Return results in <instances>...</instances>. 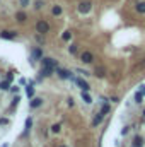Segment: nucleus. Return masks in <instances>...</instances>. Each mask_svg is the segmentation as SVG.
Instances as JSON below:
<instances>
[{
  "instance_id": "28",
  "label": "nucleus",
  "mask_w": 145,
  "mask_h": 147,
  "mask_svg": "<svg viewBox=\"0 0 145 147\" xmlns=\"http://www.w3.org/2000/svg\"><path fill=\"white\" fill-rule=\"evenodd\" d=\"M41 5H43V2H41V0H38V2H36V9H39Z\"/></svg>"
},
{
  "instance_id": "7",
  "label": "nucleus",
  "mask_w": 145,
  "mask_h": 147,
  "mask_svg": "<svg viewBox=\"0 0 145 147\" xmlns=\"http://www.w3.org/2000/svg\"><path fill=\"white\" fill-rule=\"evenodd\" d=\"M56 74H58L62 79H72V74L68 72V70H65V69H58V70H56Z\"/></svg>"
},
{
  "instance_id": "5",
  "label": "nucleus",
  "mask_w": 145,
  "mask_h": 147,
  "mask_svg": "<svg viewBox=\"0 0 145 147\" xmlns=\"http://www.w3.org/2000/svg\"><path fill=\"white\" fill-rule=\"evenodd\" d=\"M73 80H75V84H77V86H79V87H80L84 92H87V91L91 89V86H89V84H87L84 79H79V77H77V79H73Z\"/></svg>"
},
{
  "instance_id": "16",
  "label": "nucleus",
  "mask_w": 145,
  "mask_h": 147,
  "mask_svg": "<svg viewBox=\"0 0 145 147\" xmlns=\"http://www.w3.org/2000/svg\"><path fill=\"white\" fill-rule=\"evenodd\" d=\"M9 87H10V80H5V82L0 84V89H2V91H7Z\"/></svg>"
},
{
  "instance_id": "26",
  "label": "nucleus",
  "mask_w": 145,
  "mask_h": 147,
  "mask_svg": "<svg viewBox=\"0 0 145 147\" xmlns=\"http://www.w3.org/2000/svg\"><path fill=\"white\" fill-rule=\"evenodd\" d=\"M5 123H9V120H7V118H2V120H0V125H5Z\"/></svg>"
},
{
  "instance_id": "15",
  "label": "nucleus",
  "mask_w": 145,
  "mask_h": 147,
  "mask_svg": "<svg viewBox=\"0 0 145 147\" xmlns=\"http://www.w3.org/2000/svg\"><path fill=\"white\" fill-rule=\"evenodd\" d=\"M38 58H41V50L39 48H34L33 50V60H38Z\"/></svg>"
},
{
  "instance_id": "12",
  "label": "nucleus",
  "mask_w": 145,
  "mask_h": 147,
  "mask_svg": "<svg viewBox=\"0 0 145 147\" xmlns=\"http://www.w3.org/2000/svg\"><path fill=\"white\" fill-rule=\"evenodd\" d=\"M51 12H53V16H60L63 10H62V7H60V5H55V7L51 9Z\"/></svg>"
},
{
  "instance_id": "1",
  "label": "nucleus",
  "mask_w": 145,
  "mask_h": 147,
  "mask_svg": "<svg viewBox=\"0 0 145 147\" xmlns=\"http://www.w3.org/2000/svg\"><path fill=\"white\" fill-rule=\"evenodd\" d=\"M56 69V60L53 58H43V69H41V75L43 77H50Z\"/></svg>"
},
{
  "instance_id": "10",
  "label": "nucleus",
  "mask_w": 145,
  "mask_h": 147,
  "mask_svg": "<svg viewBox=\"0 0 145 147\" xmlns=\"http://www.w3.org/2000/svg\"><path fill=\"white\" fill-rule=\"evenodd\" d=\"M144 146V139L140 137V135H137L135 139H133V147H142Z\"/></svg>"
},
{
  "instance_id": "29",
  "label": "nucleus",
  "mask_w": 145,
  "mask_h": 147,
  "mask_svg": "<svg viewBox=\"0 0 145 147\" xmlns=\"http://www.w3.org/2000/svg\"><path fill=\"white\" fill-rule=\"evenodd\" d=\"M140 92L145 96V86H140Z\"/></svg>"
},
{
  "instance_id": "19",
  "label": "nucleus",
  "mask_w": 145,
  "mask_h": 147,
  "mask_svg": "<svg viewBox=\"0 0 145 147\" xmlns=\"http://www.w3.org/2000/svg\"><path fill=\"white\" fill-rule=\"evenodd\" d=\"M70 38H72V33H70V31H65V33L62 34V39H63V41H68Z\"/></svg>"
},
{
  "instance_id": "4",
  "label": "nucleus",
  "mask_w": 145,
  "mask_h": 147,
  "mask_svg": "<svg viewBox=\"0 0 145 147\" xmlns=\"http://www.w3.org/2000/svg\"><path fill=\"white\" fill-rule=\"evenodd\" d=\"M80 60H82L84 63H92V62H94V55H92L91 51H84V53L80 55Z\"/></svg>"
},
{
  "instance_id": "17",
  "label": "nucleus",
  "mask_w": 145,
  "mask_h": 147,
  "mask_svg": "<svg viewBox=\"0 0 145 147\" xmlns=\"http://www.w3.org/2000/svg\"><path fill=\"white\" fill-rule=\"evenodd\" d=\"M142 99H144V94H142V92H137V94H135V103H138V105H140V103H142Z\"/></svg>"
},
{
  "instance_id": "31",
  "label": "nucleus",
  "mask_w": 145,
  "mask_h": 147,
  "mask_svg": "<svg viewBox=\"0 0 145 147\" xmlns=\"http://www.w3.org/2000/svg\"><path fill=\"white\" fill-rule=\"evenodd\" d=\"M60 147H65V146H60Z\"/></svg>"
},
{
  "instance_id": "14",
  "label": "nucleus",
  "mask_w": 145,
  "mask_h": 147,
  "mask_svg": "<svg viewBox=\"0 0 145 147\" xmlns=\"http://www.w3.org/2000/svg\"><path fill=\"white\" fill-rule=\"evenodd\" d=\"M41 103H43V99H39V98L33 99V101H31V108H38V106H41Z\"/></svg>"
},
{
  "instance_id": "3",
  "label": "nucleus",
  "mask_w": 145,
  "mask_h": 147,
  "mask_svg": "<svg viewBox=\"0 0 145 147\" xmlns=\"http://www.w3.org/2000/svg\"><path fill=\"white\" fill-rule=\"evenodd\" d=\"M91 9H92V3L91 2H80L79 3V12L80 14H89Z\"/></svg>"
},
{
  "instance_id": "25",
  "label": "nucleus",
  "mask_w": 145,
  "mask_h": 147,
  "mask_svg": "<svg viewBox=\"0 0 145 147\" xmlns=\"http://www.w3.org/2000/svg\"><path fill=\"white\" fill-rule=\"evenodd\" d=\"M77 72H79V74H82V75H91V74H89V72H85V70H80V69H79Z\"/></svg>"
},
{
  "instance_id": "13",
  "label": "nucleus",
  "mask_w": 145,
  "mask_h": 147,
  "mask_svg": "<svg viewBox=\"0 0 145 147\" xmlns=\"http://www.w3.org/2000/svg\"><path fill=\"white\" fill-rule=\"evenodd\" d=\"M82 99H84V101H85L87 105H91V103H92V98H91V96H89L87 92H84V91H82Z\"/></svg>"
},
{
  "instance_id": "6",
  "label": "nucleus",
  "mask_w": 145,
  "mask_h": 147,
  "mask_svg": "<svg viewBox=\"0 0 145 147\" xmlns=\"http://www.w3.org/2000/svg\"><path fill=\"white\" fill-rule=\"evenodd\" d=\"M0 36L3 38V39H14V38L17 36V33L15 31H2Z\"/></svg>"
},
{
  "instance_id": "20",
  "label": "nucleus",
  "mask_w": 145,
  "mask_h": 147,
  "mask_svg": "<svg viewBox=\"0 0 145 147\" xmlns=\"http://www.w3.org/2000/svg\"><path fill=\"white\" fill-rule=\"evenodd\" d=\"M96 75H97V77H104V69H103V67L96 69Z\"/></svg>"
},
{
  "instance_id": "30",
  "label": "nucleus",
  "mask_w": 145,
  "mask_h": 147,
  "mask_svg": "<svg viewBox=\"0 0 145 147\" xmlns=\"http://www.w3.org/2000/svg\"><path fill=\"white\" fill-rule=\"evenodd\" d=\"M144 116H145V110H144Z\"/></svg>"
},
{
  "instance_id": "9",
  "label": "nucleus",
  "mask_w": 145,
  "mask_h": 147,
  "mask_svg": "<svg viewBox=\"0 0 145 147\" xmlns=\"http://www.w3.org/2000/svg\"><path fill=\"white\" fill-rule=\"evenodd\" d=\"M104 116H106V115H104L103 111H99V113H97V116L94 118V121H92V125H94V127H97V125H99V123L103 121V118H104Z\"/></svg>"
},
{
  "instance_id": "23",
  "label": "nucleus",
  "mask_w": 145,
  "mask_h": 147,
  "mask_svg": "<svg viewBox=\"0 0 145 147\" xmlns=\"http://www.w3.org/2000/svg\"><path fill=\"white\" fill-rule=\"evenodd\" d=\"M68 51H70L72 55H75V53H77V45H70V48H68Z\"/></svg>"
},
{
  "instance_id": "8",
  "label": "nucleus",
  "mask_w": 145,
  "mask_h": 147,
  "mask_svg": "<svg viewBox=\"0 0 145 147\" xmlns=\"http://www.w3.org/2000/svg\"><path fill=\"white\" fill-rule=\"evenodd\" d=\"M135 9H137V12H138V14H145V2H144V0L137 2V3H135Z\"/></svg>"
},
{
  "instance_id": "22",
  "label": "nucleus",
  "mask_w": 145,
  "mask_h": 147,
  "mask_svg": "<svg viewBox=\"0 0 145 147\" xmlns=\"http://www.w3.org/2000/svg\"><path fill=\"white\" fill-rule=\"evenodd\" d=\"M60 128H62V125H60V123H56V125H53V127H51V132L58 134V132H60Z\"/></svg>"
},
{
  "instance_id": "2",
  "label": "nucleus",
  "mask_w": 145,
  "mask_h": 147,
  "mask_svg": "<svg viewBox=\"0 0 145 147\" xmlns=\"http://www.w3.org/2000/svg\"><path fill=\"white\" fill-rule=\"evenodd\" d=\"M36 33H39V34L50 33V24H48L46 21H38L36 22Z\"/></svg>"
},
{
  "instance_id": "27",
  "label": "nucleus",
  "mask_w": 145,
  "mask_h": 147,
  "mask_svg": "<svg viewBox=\"0 0 145 147\" xmlns=\"http://www.w3.org/2000/svg\"><path fill=\"white\" fill-rule=\"evenodd\" d=\"M28 3H29V0H21V5H22V7H26Z\"/></svg>"
},
{
  "instance_id": "18",
  "label": "nucleus",
  "mask_w": 145,
  "mask_h": 147,
  "mask_svg": "<svg viewBox=\"0 0 145 147\" xmlns=\"http://www.w3.org/2000/svg\"><path fill=\"white\" fill-rule=\"evenodd\" d=\"M31 125H33V120L31 118H28V121H26V130H24V135L29 132V128H31Z\"/></svg>"
},
{
  "instance_id": "24",
  "label": "nucleus",
  "mask_w": 145,
  "mask_h": 147,
  "mask_svg": "<svg viewBox=\"0 0 145 147\" xmlns=\"http://www.w3.org/2000/svg\"><path fill=\"white\" fill-rule=\"evenodd\" d=\"M128 130H130V127H125V128H123V130H121V134H123V135H125V134H128Z\"/></svg>"
},
{
  "instance_id": "21",
  "label": "nucleus",
  "mask_w": 145,
  "mask_h": 147,
  "mask_svg": "<svg viewBox=\"0 0 145 147\" xmlns=\"http://www.w3.org/2000/svg\"><path fill=\"white\" fill-rule=\"evenodd\" d=\"M33 94H34V89H33V84H29V86H28V96L33 98Z\"/></svg>"
},
{
  "instance_id": "11",
  "label": "nucleus",
  "mask_w": 145,
  "mask_h": 147,
  "mask_svg": "<svg viewBox=\"0 0 145 147\" xmlns=\"http://www.w3.org/2000/svg\"><path fill=\"white\" fill-rule=\"evenodd\" d=\"M15 19H17L19 22H24V21L28 19V16H26L24 12H17V14H15Z\"/></svg>"
}]
</instances>
